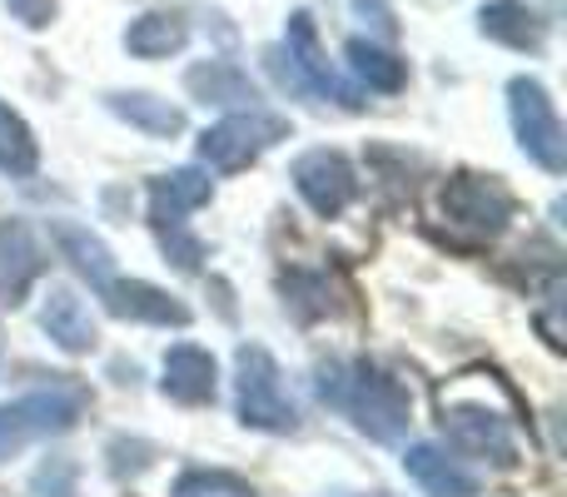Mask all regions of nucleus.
I'll return each mask as SVG.
<instances>
[{"instance_id": "f257e3e1", "label": "nucleus", "mask_w": 567, "mask_h": 497, "mask_svg": "<svg viewBox=\"0 0 567 497\" xmlns=\"http://www.w3.org/2000/svg\"><path fill=\"white\" fill-rule=\"evenodd\" d=\"M319 398L343 408L353 428L373 443H399L413 423V398L393 373L379 363L353 359V363H319Z\"/></svg>"}, {"instance_id": "f03ea898", "label": "nucleus", "mask_w": 567, "mask_h": 497, "mask_svg": "<svg viewBox=\"0 0 567 497\" xmlns=\"http://www.w3.org/2000/svg\"><path fill=\"white\" fill-rule=\"evenodd\" d=\"M90 408V389L80 379H50L45 389L25 393L16 403H0V463L16 458L30 438L70 433Z\"/></svg>"}, {"instance_id": "7ed1b4c3", "label": "nucleus", "mask_w": 567, "mask_h": 497, "mask_svg": "<svg viewBox=\"0 0 567 497\" xmlns=\"http://www.w3.org/2000/svg\"><path fill=\"white\" fill-rule=\"evenodd\" d=\"M269 75L279 80L289 95H313V100H339L343 110H359L363 95L353 85H343L339 75L329 70V60H323L319 50V30H313L309 10H293L289 15V40H284L279 50H269Z\"/></svg>"}, {"instance_id": "20e7f679", "label": "nucleus", "mask_w": 567, "mask_h": 497, "mask_svg": "<svg viewBox=\"0 0 567 497\" xmlns=\"http://www.w3.org/2000/svg\"><path fill=\"white\" fill-rule=\"evenodd\" d=\"M235 393H239V423L255 433H293L299 428V408H293L284 373L275 363V353L245 343L235 353Z\"/></svg>"}, {"instance_id": "39448f33", "label": "nucleus", "mask_w": 567, "mask_h": 497, "mask_svg": "<svg viewBox=\"0 0 567 497\" xmlns=\"http://www.w3.org/2000/svg\"><path fill=\"white\" fill-rule=\"evenodd\" d=\"M508 115H513V135H518L523 155L533 159L548 175H563L567 169V130L558 120V105H553L548 85L533 75H513L508 80Z\"/></svg>"}, {"instance_id": "423d86ee", "label": "nucleus", "mask_w": 567, "mask_h": 497, "mask_svg": "<svg viewBox=\"0 0 567 497\" xmlns=\"http://www.w3.org/2000/svg\"><path fill=\"white\" fill-rule=\"evenodd\" d=\"M279 139H289V120L269 115V110H235L219 125H209L199 135V159L219 175H235V169H249L265 149H275Z\"/></svg>"}, {"instance_id": "0eeeda50", "label": "nucleus", "mask_w": 567, "mask_h": 497, "mask_svg": "<svg viewBox=\"0 0 567 497\" xmlns=\"http://www.w3.org/2000/svg\"><path fill=\"white\" fill-rule=\"evenodd\" d=\"M513 215H518V199L493 175H468L463 169V175H453L443 185V219L468 229V235H483V239L503 235L513 225Z\"/></svg>"}, {"instance_id": "6e6552de", "label": "nucleus", "mask_w": 567, "mask_h": 497, "mask_svg": "<svg viewBox=\"0 0 567 497\" xmlns=\"http://www.w3.org/2000/svg\"><path fill=\"white\" fill-rule=\"evenodd\" d=\"M289 179H293V189H299V199L319 219H339L343 209L353 205V195H359V175H353V165L339 149H303V155L293 159Z\"/></svg>"}, {"instance_id": "1a4fd4ad", "label": "nucleus", "mask_w": 567, "mask_h": 497, "mask_svg": "<svg viewBox=\"0 0 567 497\" xmlns=\"http://www.w3.org/2000/svg\"><path fill=\"white\" fill-rule=\"evenodd\" d=\"M443 438L468 458L493 463V468H518V443H513L508 418L483 408V403H458L443 413Z\"/></svg>"}, {"instance_id": "9d476101", "label": "nucleus", "mask_w": 567, "mask_h": 497, "mask_svg": "<svg viewBox=\"0 0 567 497\" xmlns=\"http://www.w3.org/2000/svg\"><path fill=\"white\" fill-rule=\"evenodd\" d=\"M100 299H105V309L115 319H130V323H155V329H185L189 323L185 303L145 279H110L100 283Z\"/></svg>"}, {"instance_id": "9b49d317", "label": "nucleus", "mask_w": 567, "mask_h": 497, "mask_svg": "<svg viewBox=\"0 0 567 497\" xmlns=\"http://www.w3.org/2000/svg\"><path fill=\"white\" fill-rule=\"evenodd\" d=\"M165 398L185 403V408H205L215 403L219 389V369H215V353H205L199 343H175L165 353V379H159Z\"/></svg>"}, {"instance_id": "f8f14e48", "label": "nucleus", "mask_w": 567, "mask_h": 497, "mask_svg": "<svg viewBox=\"0 0 567 497\" xmlns=\"http://www.w3.org/2000/svg\"><path fill=\"white\" fill-rule=\"evenodd\" d=\"M40 273H45V249H40L35 229L25 219H6L0 225V299L20 303Z\"/></svg>"}, {"instance_id": "ddd939ff", "label": "nucleus", "mask_w": 567, "mask_h": 497, "mask_svg": "<svg viewBox=\"0 0 567 497\" xmlns=\"http://www.w3.org/2000/svg\"><path fill=\"white\" fill-rule=\"evenodd\" d=\"M215 199V179L205 169H175L150 179V225H185V215Z\"/></svg>"}, {"instance_id": "4468645a", "label": "nucleus", "mask_w": 567, "mask_h": 497, "mask_svg": "<svg viewBox=\"0 0 567 497\" xmlns=\"http://www.w3.org/2000/svg\"><path fill=\"white\" fill-rule=\"evenodd\" d=\"M40 329L50 333V343H55L60 353H90L100 339L85 299H80L75 289H65V283H55V289L45 293V303H40Z\"/></svg>"}, {"instance_id": "2eb2a0df", "label": "nucleus", "mask_w": 567, "mask_h": 497, "mask_svg": "<svg viewBox=\"0 0 567 497\" xmlns=\"http://www.w3.org/2000/svg\"><path fill=\"white\" fill-rule=\"evenodd\" d=\"M185 90H189V100L219 105V110H255L259 105L255 80H249L239 65H229V60H199V65H189Z\"/></svg>"}, {"instance_id": "dca6fc26", "label": "nucleus", "mask_w": 567, "mask_h": 497, "mask_svg": "<svg viewBox=\"0 0 567 497\" xmlns=\"http://www.w3.org/2000/svg\"><path fill=\"white\" fill-rule=\"evenodd\" d=\"M478 30L488 40L508 50H523V55H538L548 45V20L528 6V0H493V6L478 10Z\"/></svg>"}, {"instance_id": "f3484780", "label": "nucleus", "mask_w": 567, "mask_h": 497, "mask_svg": "<svg viewBox=\"0 0 567 497\" xmlns=\"http://www.w3.org/2000/svg\"><path fill=\"white\" fill-rule=\"evenodd\" d=\"M403 473L429 497H478V478H473L458 458L433 448V443H413V448L403 453Z\"/></svg>"}, {"instance_id": "a211bd4d", "label": "nucleus", "mask_w": 567, "mask_h": 497, "mask_svg": "<svg viewBox=\"0 0 567 497\" xmlns=\"http://www.w3.org/2000/svg\"><path fill=\"white\" fill-rule=\"evenodd\" d=\"M105 110L115 120H125V125L155 135V139L185 135V110L169 105V100H159V95H145V90H115V95H105Z\"/></svg>"}, {"instance_id": "6ab92c4d", "label": "nucleus", "mask_w": 567, "mask_h": 497, "mask_svg": "<svg viewBox=\"0 0 567 497\" xmlns=\"http://www.w3.org/2000/svg\"><path fill=\"white\" fill-rule=\"evenodd\" d=\"M50 235H55L60 253H65L70 263H75L80 279H90L95 289H100V283L115 279V253H110V245H105L100 235H90L85 225H70V219H55V225H50Z\"/></svg>"}, {"instance_id": "aec40b11", "label": "nucleus", "mask_w": 567, "mask_h": 497, "mask_svg": "<svg viewBox=\"0 0 567 497\" xmlns=\"http://www.w3.org/2000/svg\"><path fill=\"white\" fill-rule=\"evenodd\" d=\"M185 40H189V25L179 15H169V10H150V15H140L125 30V50L135 60H169L185 50Z\"/></svg>"}, {"instance_id": "412c9836", "label": "nucleus", "mask_w": 567, "mask_h": 497, "mask_svg": "<svg viewBox=\"0 0 567 497\" xmlns=\"http://www.w3.org/2000/svg\"><path fill=\"white\" fill-rule=\"evenodd\" d=\"M343 55H349V70L363 80L369 90H379V95H399L403 85H409V60H399L393 50L373 45V40H359L353 35L349 45H343Z\"/></svg>"}, {"instance_id": "4be33fe9", "label": "nucleus", "mask_w": 567, "mask_h": 497, "mask_svg": "<svg viewBox=\"0 0 567 497\" xmlns=\"http://www.w3.org/2000/svg\"><path fill=\"white\" fill-rule=\"evenodd\" d=\"M40 169V145L30 135V125L16 115V110L0 100V175L10 179H30Z\"/></svg>"}, {"instance_id": "5701e85b", "label": "nucleus", "mask_w": 567, "mask_h": 497, "mask_svg": "<svg viewBox=\"0 0 567 497\" xmlns=\"http://www.w3.org/2000/svg\"><path fill=\"white\" fill-rule=\"evenodd\" d=\"M284 289V309L293 313L299 323H313V319H323V313H333V283H329V273H319V269H293L289 279L279 283Z\"/></svg>"}, {"instance_id": "b1692460", "label": "nucleus", "mask_w": 567, "mask_h": 497, "mask_svg": "<svg viewBox=\"0 0 567 497\" xmlns=\"http://www.w3.org/2000/svg\"><path fill=\"white\" fill-rule=\"evenodd\" d=\"M175 497H259V493L225 468H189L185 478L175 483Z\"/></svg>"}, {"instance_id": "393cba45", "label": "nucleus", "mask_w": 567, "mask_h": 497, "mask_svg": "<svg viewBox=\"0 0 567 497\" xmlns=\"http://www.w3.org/2000/svg\"><path fill=\"white\" fill-rule=\"evenodd\" d=\"M155 235H159V249H165V259L175 263L179 273H195L199 269V259H205V245H199V239L189 235L185 225H155Z\"/></svg>"}, {"instance_id": "a878e982", "label": "nucleus", "mask_w": 567, "mask_h": 497, "mask_svg": "<svg viewBox=\"0 0 567 497\" xmlns=\"http://www.w3.org/2000/svg\"><path fill=\"white\" fill-rule=\"evenodd\" d=\"M30 493L35 497H75V463L65 458H45L30 478Z\"/></svg>"}, {"instance_id": "bb28decb", "label": "nucleus", "mask_w": 567, "mask_h": 497, "mask_svg": "<svg viewBox=\"0 0 567 497\" xmlns=\"http://www.w3.org/2000/svg\"><path fill=\"white\" fill-rule=\"evenodd\" d=\"M6 10H10V15H16L25 30H45L50 20H55L60 6H55V0H6Z\"/></svg>"}, {"instance_id": "cd10ccee", "label": "nucleus", "mask_w": 567, "mask_h": 497, "mask_svg": "<svg viewBox=\"0 0 567 497\" xmlns=\"http://www.w3.org/2000/svg\"><path fill=\"white\" fill-rule=\"evenodd\" d=\"M353 10H359V15H373V25L383 30V35H393V15H389V6H383V0H353Z\"/></svg>"}]
</instances>
